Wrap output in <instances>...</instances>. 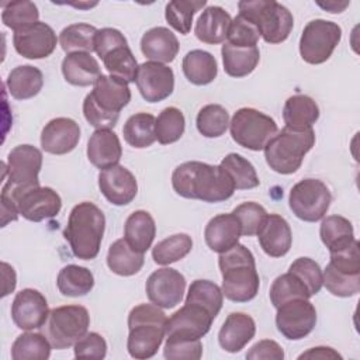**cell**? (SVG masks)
I'll return each mask as SVG.
<instances>
[{
	"label": "cell",
	"mask_w": 360,
	"mask_h": 360,
	"mask_svg": "<svg viewBox=\"0 0 360 360\" xmlns=\"http://www.w3.org/2000/svg\"><path fill=\"white\" fill-rule=\"evenodd\" d=\"M3 198L15 202L20 215L32 222L53 218L62 208L60 195L51 187H32L24 191H8L1 188Z\"/></svg>",
	"instance_id": "obj_13"
},
{
	"label": "cell",
	"mask_w": 360,
	"mask_h": 360,
	"mask_svg": "<svg viewBox=\"0 0 360 360\" xmlns=\"http://www.w3.org/2000/svg\"><path fill=\"white\" fill-rule=\"evenodd\" d=\"M246 359L249 360H283L284 359V350L283 347L271 340V339H263L255 343L250 350L246 353Z\"/></svg>",
	"instance_id": "obj_56"
},
{
	"label": "cell",
	"mask_w": 360,
	"mask_h": 360,
	"mask_svg": "<svg viewBox=\"0 0 360 360\" xmlns=\"http://www.w3.org/2000/svg\"><path fill=\"white\" fill-rule=\"evenodd\" d=\"M80 141L79 124L66 117L51 120L41 132V146L52 155H66L72 152Z\"/></svg>",
	"instance_id": "obj_21"
},
{
	"label": "cell",
	"mask_w": 360,
	"mask_h": 360,
	"mask_svg": "<svg viewBox=\"0 0 360 360\" xmlns=\"http://www.w3.org/2000/svg\"><path fill=\"white\" fill-rule=\"evenodd\" d=\"M163 356L169 360H198L202 356V343L200 339L184 338H166Z\"/></svg>",
	"instance_id": "obj_51"
},
{
	"label": "cell",
	"mask_w": 360,
	"mask_h": 360,
	"mask_svg": "<svg viewBox=\"0 0 360 360\" xmlns=\"http://www.w3.org/2000/svg\"><path fill=\"white\" fill-rule=\"evenodd\" d=\"M172 186L179 195L205 202L225 201L236 190L229 174L219 165L197 160L179 165L173 170Z\"/></svg>",
	"instance_id": "obj_1"
},
{
	"label": "cell",
	"mask_w": 360,
	"mask_h": 360,
	"mask_svg": "<svg viewBox=\"0 0 360 360\" xmlns=\"http://www.w3.org/2000/svg\"><path fill=\"white\" fill-rule=\"evenodd\" d=\"M332 202L328 186L318 179H304L292 186L288 204L292 214L305 222H316L325 217Z\"/></svg>",
	"instance_id": "obj_12"
},
{
	"label": "cell",
	"mask_w": 360,
	"mask_h": 360,
	"mask_svg": "<svg viewBox=\"0 0 360 360\" xmlns=\"http://www.w3.org/2000/svg\"><path fill=\"white\" fill-rule=\"evenodd\" d=\"M359 240H353L349 246L336 250L329 252L330 253V264L333 269L342 273L349 274H359L360 273V250H359Z\"/></svg>",
	"instance_id": "obj_54"
},
{
	"label": "cell",
	"mask_w": 360,
	"mask_h": 360,
	"mask_svg": "<svg viewBox=\"0 0 360 360\" xmlns=\"http://www.w3.org/2000/svg\"><path fill=\"white\" fill-rule=\"evenodd\" d=\"M56 34L48 24L38 21L14 32L13 45L17 53L27 59L48 58L56 48Z\"/></svg>",
	"instance_id": "obj_19"
},
{
	"label": "cell",
	"mask_w": 360,
	"mask_h": 360,
	"mask_svg": "<svg viewBox=\"0 0 360 360\" xmlns=\"http://www.w3.org/2000/svg\"><path fill=\"white\" fill-rule=\"evenodd\" d=\"M129 101L131 90L127 82L111 75H101L83 101V114L96 129H111Z\"/></svg>",
	"instance_id": "obj_3"
},
{
	"label": "cell",
	"mask_w": 360,
	"mask_h": 360,
	"mask_svg": "<svg viewBox=\"0 0 360 360\" xmlns=\"http://www.w3.org/2000/svg\"><path fill=\"white\" fill-rule=\"evenodd\" d=\"M6 86L15 100H28L41 91L44 86V75L35 66L20 65L8 73Z\"/></svg>",
	"instance_id": "obj_31"
},
{
	"label": "cell",
	"mask_w": 360,
	"mask_h": 360,
	"mask_svg": "<svg viewBox=\"0 0 360 360\" xmlns=\"http://www.w3.org/2000/svg\"><path fill=\"white\" fill-rule=\"evenodd\" d=\"M62 73L68 83L79 87L94 84L101 76V69L94 56L87 52L68 53L62 60Z\"/></svg>",
	"instance_id": "obj_28"
},
{
	"label": "cell",
	"mask_w": 360,
	"mask_h": 360,
	"mask_svg": "<svg viewBox=\"0 0 360 360\" xmlns=\"http://www.w3.org/2000/svg\"><path fill=\"white\" fill-rule=\"evenodd\" d=\"M311 297L312 295L309 294L305 284L290 271L278 276L270 287V301L274 308H278L280 305L291 300H309Z\"/></svg>",
	"instance_id": "obj_45"
},
{
	"label": "cell",
	"mask_w": 360,
	"mask_h": 360,
	"mask_svg": "<svg viewBox=\"0 0 360 360\" xmlns=\"http://www.w3.org/2000/svg\"><path fill=\"white\" fill-rule=\"evenodd\" d=\"M221 53L224 70L231 77H245L250 75L260 60V51L257 46L243 48L224 42Z\"/></svg>",
	"instance_id": "obj_30"
},
{
	"label": "cell",
	"mask_w": 360,
	"mask_h": 360,
	"mask_svg": "<svg viewBox=\"0 0 360 360\" xmlns=\"http://www.w3.org/2000/svg\"><path fill=\"white\" fill-rule=\"evenodd\" d=\"M288 271L297 276L308 288L311 295H315L319 292V290L323 285V273L319 267V264L309 259V257H298L295 259L290 267Z\"/></svg>",
	"instance_id": "obj_50"
},
{
	"label": "cell",
	"mask_w": 360,
	"mask_h": 360,
	"mask_svg": "<svg viewBox=\"0 0 360 360\" xmlns=\"http://www.w3.org/2000/svg\"><path fill=\"white\" fill-rule=\"evenodd\" d=\"M276 309V326L288 340H300L314 330L316 309L309 300H291Z\"/></svg>",
	"instance_id": "obj_14"
},
{
	"label": "cell",
	"mask_w": 360,
	"mask_h": 360,
	"mask_svg": "<svg viewBox=\"0 0 360 360\" xmlns=\"http://www.w3.org/2000/svg\"><path fill=\"white\" fill-rule=\"evenodd\" d=\"M319 118V107L305 94H295L287 98L283 108V120L285 127L308 128Z\"/></svg>",
	"instance_id": "obj_33"
},
{
	"label": "cell",
	"mask_w": 360,
	"mask_h": 360,
	"mask_svg": "<svg viewBox=\"0 0 360 360\" xmlns=\"http://www.w3.org/2000/svg\"><path fill=\"white\" fill-rule=\"evenodd\" d=\"M101 60L111 76H115L127 83H132L136 80L139 66L128 44L115 46L114 49L107 52L101 58Z\"/></svg>",
	"instance_id": "obj_39"
},
{
	"label": "cell",
	"mask_w": 360,
	"mask_h": 360,
	"mask_svg": "<svg viewBox=\"0 0 360 360\" xmlns=\"http://www.w3.org/2000/svg\"><path fill=\"white\" fill-rule=\"evenodd\" d=\"M256 323L243 312H232L226 316L218 332L219 346L228 353L240 352L255 336Z\"/></svg>",
	"instance_id": "obj_23"
},
{
	"label": "cell",
	"mask_w": 360,
	"mask_h": 360,
	"mask_svg": "<svg viewBox=\"0 0 360 360\" xmlns=\"http://www.w3.org/2000/svg\"><path fill=\"white\" fill-rule=\"evenodd\" d=\"M38 18L39 11L37 4L32 1H14L3 6L1 21L14 32L38 22Z\"/></svg>",
	"instance_id": "obj_48"
},
{
	"label": "cell",
	"mask_w": 360,
	"mask_h": 360,
	"mask_svg": "<svg viewBox=\"0 0 360 360\" xmlns=\"http://www.w3.org/2000/svg\"><path fill=\"white\" fill-rule=\"evenodd\" d=\"M319 236L329 252H336L354 240V231L347 218L342 215H329L321 222Z\"/></svg>",
	"instance_id": "obj_36"
},
{
	"label": "cell",
	"mask_w": 360,
	"mask_h": 360,
	"mask_svg": "<svg viewBox=\"0 0 360 360\" xmlns=\"http://www.w3.org/2000/svg\"><path fill=\"white\" fill-rule=\"evenodd\" d=\"M219 270L222 274V294L233 302H248L253 300L260 287L253 253L236 243L229 250L219 253Z\"/></svg>",
	"instance_id": "obj_2"
},
{
	"label": "cell",
	"mask_w": 360,
	"mask_h": 360,
	"mask_svg": "<svg viewBox=\"0 0 360 360\" xmlns=\"http://www.w3.org/2000/svg\"><path fill=\"white\" fill-rule=\"evenodd\" d=\"M167 316L155 304H139L128 315L127 349L131 357L150 359L158 353L166 336Z\"/></svg>",
	"instance_id": "obj_5"
},
{
	"label": "cell",
	"mask_w": 360,
	"mask_h": 360,
	"mask_svg": "<svg viewBox=\"0 0 360 360\" xmlns=\"http://www.w3.org/2000/svg\"><path fill=\"white\" fill-rule=\"evenodd\" d=\"M52 345L44 333L27 330L17 336L11 346L13 360H46L51 356Z\"/></svg>",
	"instance_id": "obj_38"
},
{
	"label": "cell",
	"mask_w": 360,
	"mask_h": 360,
	"mask_svg": "<svg viewBox=\"0 0 360 360\" xmlns=\"http://www.w3.org/2000/svg\"><path fill=\"white\" fill-rule=\"evenodd\" d=\"M58 290L66 297H83L94 287L93 273L83 266L68 264L60 269L56 278Z\"/></svg>",
	"instance_id": "obj_35"
},
{
	"label": "cell",
	"mask_w": 360,
	"mask_h": 360,
	"mask_svg": "<svg viewBox=\"0 0 360 360\" xmlns=\"http://www.w3.org/2000/svg\"><path fill=\"white\" fill-rule=\"evenodd\" d=\"M179 49L177 37L166 27H153L141 39V51L152 62L170 63L177 56Z\"/></svg>",
	"instance_id": "obj_26"
},
{
	"label": "cell",
	"mask_w": 360,
	"mask_h": 360,
	"mask_svg": "<svg viewBox=\"0 0 360 360\" xmlns=\"http://www.w3.org/2000/svg\"><path fill=\"white\" fill-rule=\"evenodd\" d=\"M207 4L205 0H174L166 4L165 17L172 28L186 35L191 30L193 17Z\"/></svg>",
	"instance_id": "obj_43"
},
{
	"label": "cell",
	"mask_w": 360,
	"mask_h": 360,
	"mask_svg": "<svg viewBox=\"0 0 360 360\" xmlns=\"http://www.w3.org/2000/svg\"><path fill=\"white\" fill-rule=\"evenodd\" d=\"M323 285L332 295L353 297L360 291V273H342L328 264L323 271Z\"/></svg>",
	"instance_id": "obj_49"
},
{
	"label": "cell",
	"mask_w": 360,
	"mask_h": 360,
	"mask_svg": "<svg viewBox=\"0 0 360 360\" xmlns=\"http://www.w3.org/2000/svg\"><path fill=\"white\" fill-rule=\"evenodd\" d=\"M90 315L82 305H63L51 309L45 322L44 335L56 350L75 346L89 330Z\"/></svg>",
	"instance_id": "obj_8"
},
{
	"label": "cell",
	"mask_w": 360,
	"mask_h": 360,
	"mask_svg": "<svg viewBox=\"0 0 360 360\" xmlns=\"http://www.w3.org/2000/svg\"><path fill=\"white\" fill-rule=\"evenodd\" d=\"M214 319L215 318L202 305L186 301L184 305L167 319L165 338L201 339L210 332Z\"/></svg>",
	"instance_id": "obj_15"
},
{
	"label": "cell",
	"mask_w": 360,
	"mask_h": 360,
	"mask_svg": "<svg viewBox=\"0 0 360 360\" xmlns=\"http://www.w3.org/2000/svg\"><path fill=\"white\" fill-rule=\"evenodd\" d=\"M229 131L239 146L250 150H263L267 142L278 132V128L270 115L256 108L243 107L233 114Z\"/></svg>",
	"instance_id": "obj_9"
},
{
	"label": "cell",
	"mask_w": 360,
	"mask_h": 360,
	"mask_svg": "<svg viewBox=\"0 0 360 360\" xmlns=\"http://www.w3.org/2000/svg\"><path fill=\"white\" fill-rule=\"evenodd\" d=\"M315 145V132L312 127L291 128L284 127L264 146L266 163L271 170L280 174L295 173L304 160V156Z\"/></svg>",
	"instance_id": "obj_6"
},
{
	"label": "cell",
	"mask_w": 360,
	"mask_h": 360,
	"mask_svg": "<svg viewBox=\"0 0 360 360\" xmlns=\"http://www.w3.org/2000/svg\"><path fill=\"white\" fill-rule=\"evenodd\" d=\"M256 235L260 248L270 257H281L287 255L292 243L291 228L278 214H267Z\"/></svg>",
	"instance_id": "obj_22"
},
{
	"label": "cell",
	"mask_w": 360,
	"mask_h": 360,
	"mask_svg": "<svg viewBox=\"0 0 360 360\" xmlns=\"http://www.w3.org/2000/svg\"><path fill=\"white\" fill-rule=\"evenodd\" d=\"M122 156L121 142L111 129H96L87 142V159L100 170L118 165Z\"/></svg>",
	"instance_id": "obj_24"
},
{
	"label": "cell",
	"mask_w": 360,
	"mask_h": 360,
	"mask_svg": "<svg viewBox=\"0 0 360 360\" xmlns=\"http://www.w3.org/2000/svg\"><path fill=\"white\" fill-rule=\"evenodd\" d=\"M184 128L186 120L181 110H179L177 107H166L156 118V139L162 145L177 142L183 136Z\"/></svg>",
	"instance_id": "obj_46"
},
{
	"label": "cell",
	"mask_w": 360,
	"mask_h": 360,
	"mask_svg": "<svg viewBox=\"0 0 360 360\" xmlns=\"http://www.w3.org/2000/svg\"><path fill=\"white\" fill-rule=\"evenodd\" d=\"M187 302H195L202 305L205 309L210 311V314L217 318L222 308L224 302V294L222 290L210 280H194L190 287L186 297Z\"/></svg>",
	"instance_id": "obj_47"
},
{
	"label": "cell",
	"mask_w": 360,
	"mask_h": 360,
	"mask_svg": "<svg viewBox=\"0 0 360 360\" xmlns=\"http://www.w3.org/2000/svg\"><path fill=\"white\" fill-rule=\"evenodd\" d=\"M46 298L34 288H24L13 300L11 318L17 328L22 330L39 329L49 316Z\"/></svg>",
	"instance_id": "obj_18"
},
{
	"label": "cell",
	"mask_w": 360,
	"mask_h": 360,
	"mask_svg": "<svg viewBox=\"0 0 360 360\" xmlns=\"http://www.w3.org/2000/svg\"><path fill=\"white\" fill-rule=\"evenodd\" d=\"M42 167V153L32 145L13 148L3 163V179L7 180L1 188L8 191H24L39 186L38 174Z\"/></svg>",
	"instance_id": "obj_10"
},
{
	"label": "cell",
	"mask_w": 360,
	"mask_h": 360,
	"mask_svg": "<svg viewBox=\"0 0 360 360\" xmlns=\"http://www.w3.org/2000/svg\"><path fill=\"white\" fill-rule=\"evenodd\" d=\"M145 257L143 253L134 250L127 240L117 239L108 249L107 253V266L108 269L118 276H134L143 266Z\"/></svg>",
	"instance_id": "obj_34"
},
{
	"label": "cell",
	"mask_w": 360,
	"mask_h": 360,
	"mask_svg": "<svg viewBox=\"0 0 360 360\" xmlns=\"http://www.w3.org/2000/svg\"><path fill=\"white\" fill-rule=\"evenodd\" d=\"M107 354V342L97 332H87L80 340L75 343V357L76 359H104Z\"/></svg>",
	"instance_id": "obj_55"
},
{
	"label": "cell",
	"mask_w": 360,
	"mask_h": 360,
	"mask_svg": "<svg viewBox=\"0 0 360 360\" xmlns=\"http://www.w3.org/2000/svg\"><path fill=\"white\" fill-rule=\"evenodd\" d=\"M135 83L148 103H158L173 93L174 73L167 65L149 60L139 65Z\"/></svg>",
	"instance_id": "obj_17"
},
{
	"label": "cell",
	"mask_w": 360,
	"mask_h": 360,
	"mask_svg": "<svg viewBox=\"0 0 360 360\" xmlns=\"http://www.w3.org/2000/svg\"><path fill=\"white\" fill-rule=\"evenodd\" d=\"M219 166L229 174L236 190H250L260 183L255 166L239 153L226 155Z\"/></svg>",
	"instance_id": "obj_41"
},
{
	"label": "cell",
	"mask_w": 360,
	"mask_h": 360,
	"mask_svg": "<svg viewBox=\"0 0 360 360\" xmlns=\"http://www.w3.org/2000/svg\"><path fill=\"white\" fill-rule=\"evenodd\" d=\"M97 28L84 24H70L65 27L59 34V44L66 53L75 52H87L91 53L94 51V41L97 35Z\"/></svg>",
	"instance_id": "obj_40"
},
{
	"label": "cell",
	"mask_w": 360,
	"mask_h": 360,
	"mask_svg": "<svg viewBox=\"0 0 360 360\" xmlns=\"http://www.w3.org/2000/svg\"><path fill=\"white\" fill-rule=\"evenodd\" d=\"M342 39V28L328 20L309 21L300 38V55L311 65L326 62Z\"/></svg>",
	"instance_id": "obj_11"
},
{
	"label": "cell",
	"mask_w": 360,
	"mask_h": 360,
	"mask_svg": "<svg viewBox=\"0 0 360 360\" xmlns=\"http://www.w3.org/2000/svg\"><path fill=\"white\" fill-rule=\"evenodd\" d=\"M240 235V224L232 212L219 214L211 218L204 229L207 246L217 253H224L229 250L232 246H235Z\"/></svg>",
	"instance_id": "obj_25"
},
{
	"label": "cell",
	"mask_w": 360,
	"mask_h": 360,
	"mask_svg": "<svg viewBox=\"0 0 360 360\" xmlns=\"http://www.w3.org/2000/svg\"><path fill=\"white\" fill-rule=\"evenodd\" d=\"M232 18L228 11L219 6H208L198 17L194 34L204 44H221L225 42Z\"/></svg>",
	"instance_id": "obj_27"
},
{
	"label": "cell",
	"mask_w": 360,
	"mask_h": 360,
	"mask_svg": "<svg viewBox=\"0 0 360 360\" xmlns=\"http://www.w3.org/2000/svg\"><path fill=\"white\" fill-rule=\"evenodd\" d=\"M156 118L148 112H136L131 115L122 128L125 142L136 149L150 146L156 141L155 132Z\"/></svg>",
	"instance_id": "obj_37"
},
{
	"label": "cell",
	"mask_w": 360,
	"mask_h": 360,
	"mask_svg": "<svg viewBox=\"0 0 360 360\" xmlns=\"http://www.w3.org/2000/svg\"><path fill=\"white\" fill-rule=\"evenodd\" d=\"M239 14L248 18L267 44L285 41L292 30L294 17L287 7L274 0H243L238 3Z\"/></svg>",
	"instance_id": "obj_7"
},
{
	"label": "cell",
	"mask_w": 360,
	"mask_h": 360,
	"mask_svg": "<svg viewBox=\"0 0 360 360\" xmlns=\"http://www.w3.org/2000/svg\"><path fill=\"white\" fill-rule=\"evenodd\" d=\"M193 249V239L187 233H174L160 242L152 249V257L156 264L167 266L186 257Z\"/></svg>",
	"instance_id": "obj_42"
},
{
	"label": "cell",
	"mask_w": 360,
	"mask_h": 360,
	"mask_svg": "<svg viewBox=\"0 0 360 360\" xmlns=\"http://www.w3.org/2000/svg\"><path fill=\"white\" fill-rule=\"evenodd\" d=\"M98 187L101 194L114 205L129 204L138 193L135 176L121 165L101 170L98 173Z\"/></svg>",
	"instance_id": "obj_20"
},
{
	"label": "cell",
	"mask_w": 360,
	"mask_h": 360,
	"mask_svg": "<svg viewBox=\"0 0 360 360\" xmlns=\"http://www.w3.org/2000/svg\"><path fill=\"white\" fill-rule=\"evenodd\" d=\"M298 359H321V360H335V359H342V356L333 350L332 347L326 346H318L312 347L298 356Z\"/></svg>",
	"instance_id": "obj_57"
},
{
	"label": "cell",
	"mask_w": 360,
	"mask_h": 360,
	"mask_svg": "<svg viewBox=\"0 0 360 360\" xmlns=\"http://www.w3.org/2000/svg\"><path fill=\"white\" fill-rule=\"evenodd\" d=\"M319 7L325 8L328 13L336 14V13H342L347 6L349 1H343V3H338V1H326V3H318Z\"/></svg>",
	"instance_id": "obj_58"
},
{
	"label": "cell",
	"mask_w": 360,
	"mask_h": 360,
	"mask_svg": "<svg viewBox=\"0 0 360 360\" xmlns=\"http://www.w3.org/2000/svg\"><path fill=\"white\" fill-rule=\"evenodd\" d=\"M259 38H260V34L257 28L248 18L238 14L231 22L226 42L235 46L249 48V46H257Z\"/></svg>",
	"instance_id": "obj_53"
},
{
	"label": "cell",
	"mask_w": 360,
	"mask_h": 360,
	"mask_svg": "<svg viewBox=\"0 0 360 360\" xmlns=\"http://www.w3.org/2000/svg\"><path fill=\"white\" fill-rule=\"evenodd\" d=\"M232 214L238 218V221L240 224L242 235H245V236L256 235L267 215L266 210L255 201H248V202L238 205L232 211Z\"/></svg>",
	"instance_id": "obj_52"
},
{
	"label": "cell",
	"mask_w": 360,
	"mask_h": 360,
	"mask_svg": "<svg viewBox=\"0 0 360 360\" xmlns=\"http://www.w3.org/2000/svg\"><path fill=\"white\" fill-rule=\"evenodd\" d=\"M195 125L202 136L219 138L229 127V114L219 104H207L198 111Z\"/></svg>",
	"instance_id": "obj_44"
},
{
	"label": "cell",
	"mask_w": 360,
	"mask_h": 360,
	"mask_svg": "<svg viewBox=\"0 0 360 360\" xmlns=\"http://www.w3.org/2000/svg\"><path fill=\"white\" fill-rule=\"evenodd\" d=\"M145 290L152 304L170 309L181 302L186 291V278L174 269L162 267L148 277Z\"/></svg>",
	"instance_id": "obj_16"
},
{
	"label": "cell",
	"mask_w": 360,
	"mask_h": 360,
	"mask_svg": "<svg viewBox=\"0 0 360 360\" xmlns=\"http://www.w3.org/2000/svg\"><path fill=\"white\" fill-rule=\"evenodd\" d=\"M156 236V224L153 217L143 210L134 211L125 221L124 239L136 252L145 253Z\"/></svg>",
	"instance_id": "obj_29"
},
{
	"label": "cell",
	"mask_w": 360,
	"mask_h": 360,
	"mask_svg": "<svg viewBox=\"0 0 360 360\" xmlns=\"http://www.w3.org/2000/svg\"><path fill=\"white\" fill-rule=\"evenodd\" d=\"M104 229L103 211L96 204L83 201L72 208L63 236L77 259L91 260L100 252Z\"/></svg>",
	"instance_id": "obj_4"
},
{
	"label": "cell",
	"mask_w": 360,
	"mask_h": 360,
	"mask_svg": "<svg viewBox=\"0 0 360 360\" xmlns=\"http://www.w3.org/2000/svg\"><path fill=\"white\" fill-rule=\"evenodd\" d=\"M183 73L186 79L195 86H205L215 80L218 65L215 58L202 49H193L183 58Z\"/></svg>",
	"instance_id": "obj_32"
}]
</instances>
